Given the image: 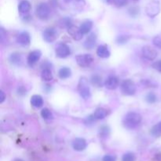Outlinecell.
Segmentation results:
<instances>
[{
  "label": "cell",
  "instance_id": "cell-1",
  "mask_svg": "<svg viewBox=\"0 0 161 161\" xmlns=\"http://www.w3.org/2000/svg\"><path fill=\"white\" fill-rule=\"evenodd\" d=\"M142 116L138 113L135 112H130L124 116L123 119V125L124 127L129 130L135 129L141 124Z\"/></svg>",
  "mask_w": 161,
  "mask_h": 161
},
{
  "label": "cell",
  "instance_id": "cell-2",
  "mask_svg": "<svg viewBox=\"0 0 161 161\" xmlns=\"http://www.w3.org/2000/svg\"><path fill=\"white\" fill-rule=\"evenodd\" d=\"M78 91L80 93V95L85 100H87L91 97V89H90V86L88 85L87 80L84 77L80 78L78 84Z\"/></svg>",
  "mask_w": 161,
  "mask_h": 161
},
{
  "label": "cell",
  "instance_id": "cell-3",
  "mask_svg": "<svg viewBox=\"0 0 161 161\" xmlns=\"http://www.w3.org/2000/svg\"><path fill=\"white\" fill-rule=\"evenodd\" d=\"M121 91L124 95L132 96L136 93V85L131 80H125L121 83Z\"/></svg>",
  "mask_w": 161,
  "mask_h": 161
},
{
  "label": "cell",
  "instance_id": "cell-4",
  "mask_svg": "<svg viewBox=\"0 0 161 161\" xmlns=\"http://www.w3.org/2000/svg\"><path fill=\"white\" fill-rule=\"evenodd\" d=\"M36 14L38 18L42 20H46L49 19L50 15V6L47 3H39L36 9Z\"/></svg>",
  "mask_w": 161,
  "mask_h": 161
},
{
  "label": "cell",
  "instance_id": "cell-5",
  "mask_svg": "<svg viewBox=\"0 0 161 161\" xmlns=\"http://www.w3.org/2000/svg\"><path fill=\"white\" fill-rule=\"evenodd\" d=\"M75 61L77 64L81 68H87L94 61L92 55L85 53V54H79L75 56Z\"/></svg>",
  "mask_w": 161,
  "mask_h": 161
},
{
  "label": "cell",
  "instance_id": "cell-6",
  "mask_svg": "<svg viewBox=\"0 0 161 161\" xmlns=\"http://www.w3.org/2000/svg\"><path fill=\"white\" fill-rule=\"evenodd\" d=\"M55 54L59 58H65L71 54V50L65 43H59L55 48Z\"/></svg>",
  "mask_w": 161,
  "mask_h": 161
},
{
  "label": "cell",
  "instance_id": "cell-7",
  "mask_svg": "<svg viewBox=\"0 0 161 161\" xmlns=\"http://www.w3.org/2000/svg\"><path fill=\"white\" fill-rule=\"evenodd\" d=\"M58 32L53 28H48L47 29L44 30L43 33H42V37L43 39L47 42L49 43H52V42H55L58 39Z\"/></svg>",
  "mask_w": 161,
  "mask_h": 161
},
{
  "label": "cell",
  "instance_id": "cell-8",
  "mask_svg": "<svg viewBox=\"0 0 161 161\" xmlns=\"http://www.w3.org/2000/svg\"><path fill=\"white\" fill-rule=\"evenodd\" d=\"M160 5L159 2L152 1L146 6V13L151 17H154L160 13Z\"/></svg>",
  "mask_w": 161,
  "mask_h": 161
},
{
  "label": "cell",
  "instance_id": "cell-9",
  "mask_svg": "<svg viewBox=\"0 0 161 161\" xmlns=\"http://www.w3.org/2000/svg\"><path fill=\"white\" fill-rule=\"evenodd\" d=\"M142 56L149 61H153L157 57V51L150 46H145L142 49Z\"/></svg>",
  "mask_w": 161,
  "mask_h": 161
},
{
  "label": "cell",
  "instance_id": "cell-10",
  "mask_svg": "<svg viewBox=\"0 0 161 161\" xmlns=\"http://www.w3.org/2000/svg\"><path fill=\"white\" fill-rule=\"evenodd\" d=\"M41 56H42V53H41L40 50H36L31 51V53L28 54V58H27V62H28V65H29L30 67H33V66L39 61Z\"/></svg>",
  "mask_w": 161,
  "mask_h": 161
},
{
  "label": "cell",
  "instance_id": "cell-11",
  "mask_svg": "<svg viewBox=\"0 0 161 161\" xmlns=\"http://www.w3.org/2000/svg\"><path fill=\"white\" fill-rule=\"evenodd\" d=\"M68 33L75 41H80V39H82L83 36V34L80 31V28L72 25L68 27Z\"/></svg>",
  "mask_w": 161,
  "mask_h": 161
},
{
  "label": "cell",
  "instance_id": "cell-12",
  "mask_svg": "<svg viewBox=\"0 0 161 161\" xmlns=\"http://www.w3.org/2000/svg\"><path fill=\"white\" fill-rule=\"evenodd\" d=\"M17 42L23 47H27L31 42V37H30L29 33L27 31H22L17 36Z\"/></svg>",
  "mask_w": 161,
  "mask_h": 161
},
{
  "label": "cell",
  "instance_id": "cell-13",
  "mask_svg": "<svg viewBox=\"0 0 161 161\" xmlns=\"http://www.w3.org/2000/svg\"><path fill=\"white\" fill-rule=\"evenodd\" d=\"M119 86V80L116 76L110 75L105 81V86L108 90H115Z\"/></svg>",
  "mask_w": 161,
  "mask_h": 161
},
{
  "label": "cell",
  "instance_id": "cell-14",
  "mask_svg": "<svg viewBox=\"0 0 161 161\" xmlns=\"http://www.w3.org/2000/svg\"><path fill=\"white\" fill-rule=\"evenodd\" d=\"M86 146H87V144H86V140L83 139V138H75L72 142V147L75 151H78V152L84 150L86 148Z\"/></svg>",
  "mask_w": 161,
  "mask_h": 161
},
{
  "label": "cell",
  "instance_id": "cell-15",
  "mask_svg": "<svg viewBox=\"0 0 161 161\" xmlns=\"http://www.w3.org/2000/svg\"><path fill=\"white\" fill-rule=\"evenodd\" d=\"M31 3L28 0H22L18 6V11L21 14H27L31 10Z\"/></svg>",
  "mask_w": 161,
  "mask_h": 161
},
{
  "label": "cell",
  "instance_id": "cell-16",
  "mask_svg": "<svg viewBox=\"0 0 161 161\" xmlns=\"http://www.w3.org/2000/svg\"><path fill=\"white\" fill-rule=\"evenodd\" d=\"M96 41H97V36L94 33H91V35H89L87 38H86V41L84 42V47L86 49H91L94 48L96 45Z\"/></svg>",
  "mask_w": 161,
  "mask_h": 161
},
{
  "label": "cell",
  "instance_id": "cell-17",
  "mask_svg": "<svg viewBox=\"0 0 161 161\" xmlns=\"http://www.w3.org/2000/svg\"><path fill=\"white\" fill-rule=\"evenodd\" d=\"M97 54L101 58H108L110 57V51L106 46L101 45L97 47Z\"/></svg>",
  "mask_w": 161,
  "mask_h": 161
},
{
  "label": "cell",
  "instance_id": "cell-18",
  "mask_svg": "<svg viewBox=\"0 0 161 161\" xmlns=\"http://www.w3.org/2000/svg\"><path fill=\"white\" fill-rule=\"evenodd\" d=\"M31 104L35 108H41L43 105V99L40 95L35 94L31 97Z\"/></svg>",
  "mask_w": 161,
  "mask_h": 161
},
{
  "label": "cell",
  "instance_id": "cell-19",
  "mask_svg": "<svg viewBox=\"0 0 161 161\" xmlns=\"http://www.w3.org/2000/svg\"><path fill=\"white\" fill-rule=\"evenodd\" d=\"M93 28V22L91 20H86L83 23H82V25H80V28L81 32L83 35L88 34V33L91 31V30Z\"/></svg>",
  "mask_w": 161,
  "mask_h": 161
},
{
  "label": "cell",
  "instance_id": "cell-20",
  "mask_svg": "<svg viewBox=\"0 0 161 161\" xmlns=\"http://www.w3.org/2000/svg\"><path fill=\"white\" fill-rule=\"evenodd\" d=\"M41 78H42V80L43 81L46 82H50L51 80H53V76L50 69H47V68H45V69H42V72H41Z\"/></svg>",
  "mask_w": 161,
  "mask_h": 161
},
{
  "label": "cell",
  "instance_id": "cell-21",
  "mask_svg": "<svg viewBox=\"0 0 161 161\" xmlns=\"http://www.w3.org/2000/svg\"><path fill=\"white\" fill-rule=\"evenodd\" d=\"M71 75H72V71L68 67H63L58 71V76L61 80H65V79L69 78Z\"/></svg>",
  "mask_w": 161,
  "mask_h": 161
},
{
  "label": "cell",
  "instance_id": "cell-22",
  "mask_svg": "<svg viewBox=\"0 0 161 161\" xmlns=\"http://www.w3.org/2000/svg\"><path fill=\"white\" fill-rule=\"evenodd\" d=\"M107 110L104 108H98L94 111V116L96 119H103L107 116Z\"/></svg>",
  "mask_w": 161,
  "mask_h": 161
},
{
  "label": "cell",
  "instance_id": "cell-23",
  "mask_svg": "<svg viewBox=\"0 0 161 161\" xmlns=\"http://www.w3.org/2000/svg\"><path fill=\"white\" fill-rule=\"evenodd\" d=\"M41 116L44 119H47V120H50V119H53V113H51L50 109L45 108H42V111H41Z\"/></svg>",
  "mask_w": 161,
  "mask_h": 161
},
{
  "label": "cell",
  "instance_id": "cell-24",
  "mask_svg": "<svg viewBox=\"0 0 161 161\" xmlns=\"http://www.w3.org/2000/svg\"><path fill=\"white\" fill-rule=\"evenodd\" d=\"M9 61L14 64H19L21 62V56L20 53H14L9 57Z\"/></svg>",
  "mask_w": 161,
  "mask_h": 161
},
{
  "label": "cell",
  "instance_id": "cell-25",
  "mask_svg": "<svg viewBox=\"0 0 161 161\" xmlns=\"http://www.w3.org/2000/svg\"><path fill=\"white\" fill-rule=\"evenodd\" d=\"M151 134L156 137L160 136L161 135V122L158 123L157 125L153 127L152 130H151Z\"/></svg>",
  "mask_w": 161,
  "mask_h": 161
},
{
  "label": "cell",
  "instance_id": "cell-26",
  "mask_svg": "<svg viewBox=\"0 0 161 161\" xmlns=\"http://www.w3.org/2000/svg\"><path fill=\"white\" fill-rule=\"evenodd\" d=\"M146 100L148 103L149 104H153L155 102H157V97L154 93H149V94L146 95Z\"/></svg>",
  "mask_w": 161,
  "mask_h": 161
},
{
  "label": "cell",
  "instance_id": "cell-27",
  "mask_svg": "<svg viewBox=\"0 0 161 161\" xmlns=\"http://www.w3.org/2000/svg\"><path fill=\"white\" fill-rule=\"evenodd\" d=\"M91 82L94 86H102V77L98 75H94L91 77Z\"/></svg>",
  "mask_w": 161,
  "mask_h": 161
},
{
  "label": "cell",
  "instance_id": "cell-28",
  "mask_svg": "<svg viewBox=\"0 0 161 161\" xmlns=\"http://www.w3.org/2000/svg\"><path fill=\"white\" fill-rule=\"evenodd\" d=\"M135 155L133 153H127L124 154L122 157V161H135Z\"/></svg>",
  "mask_w": 161,
  "mask_h": 161
},
{
  "label": "cell",
  "instance_id": "cell-29",
  "mask_svg": "<svg viewBox=\"0 0 161 161\" xmlns=\"http://www.w3.org/2000/svg\"><path fill=\"white\" fill-rule=\"evenodd\" d=\"M130 37L127 36H118L117 39H116V42L118 44H124L127 43V41L129 40Z\"/></svg>",
  "mask_w": 161,
  "mask_h": 161
},
{
  "label": "cell",
  "instance_id": "cell-30",
  "mask_svg": "<svg viewBox=\"0 0 161 161\" xmlns=\"http://www.w3.org/2000/svg\"><path fill=\"white\" fill-rule=\"evenodd\" d=\"M108 133H109V129L106 126H104L100 128V135L102 137H107L108 136Z\"/></svg>",
  "mask_w": 161,
  "mask_h": 161
},
{
  "label": "cell",
  "instance_id": "cell-31",
  "mask_svg": "<svg viewBox=\"0 0 161 161\" xmlns=\"http://www.w3.org/2000/svg\"><path fill=\"white\" fill-rule=\"evenodd\" d=\"M153 43L157 48L161 49V37L160 36H156L153 39Z\"/></svg>",
  "mask_w": 161,
  "mask_h": 161
},
{
  "label": "cell",
  "instance_id": "cell-32",
  "mask_svg": "<svg viewBox=\"0 0 161 161\" xmlns=\"http://www.w3.org/2000/svg\"><path fill=\"white\" fill-rule=\"evenodd\" d=\"M113 3L117 7H123L127 3V0H113Z\"/></svg>",
  "mask_w": 161,
  "mask_h": 161
},
{
  "label": "cell",
  "instance_id": "cell-33",
  "mask_svg": "<svg viewBox=\"0 0 161 161\" xmlns=\"http://www.w3.org/2000/svg\"><path fill=\"white\" fill-rule=\"evenodd\" d=\"M152 67L155 70H157V72H161V60L154 62L153 64H152Z\"/></svg>",
  "mask_w": 161,
  "mask_h": 161
},
{
  "label": "cell",
  "instance_id": "cell-34",
  "mask_svg": "<svg viewBox=\"0 0 161 161\" xmlns=\"http://www.w3.org/2000/svg\"><path fill=\"white\" fill-rule=\"evenodd\" d=\"M116 157L113 155H105L102 159V161H116Z\"/></svg>",
  "mask_w": 161,
  "mask_h": 161
},
{
  "label": "cell",
  "instance_id": "cell-35",
  "mask_svg": "<svg viewBox=\"0 0 161 161\" xmlns=\"http://www.w3.org/2000/svg\"><path fill=\"white\" fill-rule=\"evenodd\" d=\"M5 99H6V95H5L4 92L3 91H0V103H3Z\"/></svg>",
  "mask_w": 161,
  "mask_h": 161
},
{
  "label": "cell",
  "instance_id": "cell-36",
  "mask_svg": "<svg viewBox=\"0 0 161 161\" xmlns=\"http://www.w3.org/2000/svg\"><path fill=\"white\" fill-rule=\"evenodd\" d=\"M66 3H84V0H64Z\"/></svg>",
  "mask_w": 161,
  "mask_h": 161
},
{
  "label": "cell",
  "instance_id": "cell-37",
  "mask_svg": "<svg viewBox=\"0 0 161 161\" xmlns=\"http://www.w3.org/2000/svg\"><path fill=\"white\" fill-rule=\"evenodd\" d=\"M14 161H24V160H20V159H17V160H15Z\"/></svg>",
  "mask_w": 161,
  "mask_h": 161
}]
</instances>
